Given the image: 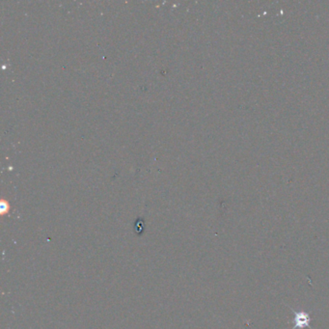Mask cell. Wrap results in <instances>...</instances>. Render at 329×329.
Returning a JSON list of instances; mask_svg holds the SVG:
<instances>
[{
	"label": "cell",
	"mask_w": 329,
	"mask_h": 329,
	"mask_svg": "<svg viewBox=\"0 0 329 329\" xmlns=\"http://www.w3.org/2000/svg\"><path fill=\"white\" fill-rule=\"evenodd\" d=\"M290 310L292 311V313L294 315V318H293V324L294 325H293L292 329H303L304 328L313 329L312 327L310 326V324L312 322V319H311L309 313H306V312H303V311L296 312L292 308H290Z\"/></svg>",
	"instance_id": "1"
}]
</instances>
